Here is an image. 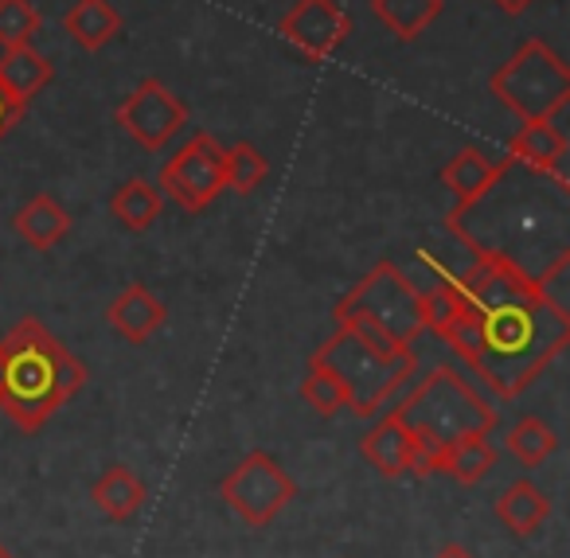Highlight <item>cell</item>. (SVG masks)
<instances>
[{
    "label": "cell",
    "mask_w": 570,
    "mask_h": 558,
    "mask_svg": "<svg viewBox=\"0 0 570 558\" xmlns=\"http://www.w3.org/2000/svg\"><path fill=\"white\" fill-rule=\"evenodd\" d=\"M473 266L450 274L473 309L476 347L469 368L500 399H515L570 344V316L539 297L535 277L523 274L515 258L484 246H473Z\"/></svg>",
    "instance_id": "1"
},
{
    "label": "cell",
    "mask_w": 570,
    "mask_h": 558,
    "mask_svg": "<svg viewBox=\"0 0 570 558\" xmlns=\"http://www.w3.org/2000/svg\"><path fill=\"white\" fill-rule=\"evenodd\" d=\"M0 355H4L0 410L20 433H40L87 386V363L71 355V347L36 316H24L17 329L0 336Z\"/></svg>",
    "instance_id": "2"
},
{
    "label": "cell",
    "mask_w": 570,
    "mask_h": 558,
    "mask_svg": "<svg viewBox=\"0 0 570 558\" xmlns=\"http://www.w3.org/2000/svg\"><path fill=\"white\" fill-rule=\"evenodd\" d=\"M336 324L352 336L364 340L372 352L387 360L414 355V340L426 332L422 324V305L414 282L395 266V262H375L372 274L360 277L333 309Z\"/></svg>",
    "instance_id": "3"
},
{
    "label": "cell",
    "mask_w": 570,
    "mask_h": 558,
    "mask_svg": "<svg viewBox=\"0 0 570 558\" xmlns=\"http://www.w3.org/2000/svg\"><path fill=\"white\" fill-rule=\"evenodd\" d=\"M391 410L411 430L434 438L438 446H445V441L465 430L492 433V425H497V407L473 383H465V375H458V368H434Z\"/></svg>",
    "instance_id": "4"
},
{
    "label": "cell",
    "mask_w": 570,
    "mask_h": 558,
    "mask_svg": "<svg viewBox=\"0 0 570 558\" xmlns=\"http://www.w3.org/2000/svg\"><path fill=\"white\" fill-rule=\"evenodd\" d=\"M489 90L520 121H554L570 102V71L543 40H523L489 79Z\"/></svg>",
    "instance_id": "5"
},
{
    "label": "cell",
    "mask_w": 570,
    "mask_h": 558,
    "mask_svg": "<svg viewBox=\"0 0 570 558\" xmlns=\"http://www.w3.org/2000/svg\"><path fill=\"white\" fill-rule=\"evenodd\" d=\"M309 363H325L348 386V407L356 410L360 418H375L383 414V402L395 399L399 386H406V379L419 368V355H403V360H387V355L372 352L360 336H352L348 329L336 324L333 340L313 352Z\"/></svg>",
    "instance_id": "6"
},
{
    "label": "cell",
    "mask_w": 570,
    "mask_h": 558,
    "mask_svg": "<svg viewBox=\"0 0 570 558\" xmlns=\"http://www.w3.org/2000/svg\"><path fill=\"white\" fill-rule=\"evenodd\" d=\"M219 496L246 527L262 531V527H269L289 508V500L297 496V484H294V477L282 469V461H277L274 453L250 449V453L219 480Z\"/></svg>",
    "instance_id": "7"
},
{
    "label": "cell",
    "mask_w": 570,
    "mask_h": 558,
    "mask_svg": "<svg viewBox=\"0 0 570 558\" xmlns=\"http://www.w3.org/2000/svg\"><path fill=\"white\" fill-rule=\"evenodd\" d=\"M157 188H165V196L173 204H180L188 215H199L227 192L223 184V145L215 141L207 129L191 134L173 157L160 165Z\"/></svg>",
    "instance_id": "8"
},
{
    "label": "cell",
    "mask_w": 570,
    "mask_h": 558,
    "mask_svg": "<svg viewBox=\"0 0 570 558\" xmlns=\"http://www.w3.org/2000/svg\"><path fill=\"white\" fill-rule=\"evenodd\" d=\"M114 121H118L121 134L134 137L145 153H160L184 126H188V106H184L180 95H173L160 79H141L121 98V106L114 110Z\"/></svg>",
    "instance_id": "9"
},
{
    "label": "cell",
    "mask_w": 570,
    "mask_h": 558,
    "mask_svg": "<svg viewBox=\"0 0 570 558\" xmlns=\"http://www.w3.org/2000/svg\"><path fill=\"white\" fill-rule=\"evenodd\" d=\"M282 40L309 63H325L336 56L352 32V17L336 4V0H297L294 9L285 12L277 25Z\"/></svg>",
    "instance_id": "10"
},
{
    "label": "cell",
    "mask_w": 570,
    "mask_h": 558,
    "mask_svg": "<svg viewBox=\"0 0 570 558\" xmlns=\"http://www.w3.org/2000/svg\"><path fill=\"white\" fill-rule=\"evenodd\" d=\"M512 165H515L512 157L489 160L481 149H461L458 157L438 173V180L453 192V212L445 215V223L458 227V223L465 219V215L473 212V207L481 204V199L489 196V192L497 188L508 173H512Z\"/></svg>",
    "instance_id": "11"
},
{
    "label": "cell",
    "mask_w": 570,
    "mask_h": 558,
    "mask_svg": "<svg viewBox=\"0 0 570 558\" xmlns=\"http://www.w3.org/2000/svg\"><path fill=\"white\" fill-rule=\"evenodd\" d=\"M567 153L570 141L554 121H523L508 141V157L523 165L539 180H551L567 196Z\"/></svg>",
    "instance_id": "12"
},
{
    "label": "cell",
    "mask_w": 570,
    "mask_h": 558,
    "mask_svg": "<svg viewBox=\"0 0 570 558\" xmlns=\"http://www.w3.org/2000/svg\"><path fill=\"white\" fill-rule=\"evenodd\" d=\"M106 321H110V329L118 332L121 340H129V344H149V340L165 329L168 309H165V301L149 290V285L134 282L110 301Z\"/></svg>",
    "instance_id": "13"
},
{
    "label": "cell",
    "mask_w": 570,
    "mask_h": 558,
    "mask_svg": "<svg viewBox=\"0 0 570 558\" xmlns=\"http://www.w3.org/2000/svg\"><path fill=\"white\" fill-rule=\"evenodd\" d=\"M360 453H364V461L372 464L375 472H383V477H391V480L406 477V472H411V453H414V430L395 410H387V414L375 418L372 430L360 438Z\"/></svg>",
    "instance_id": "14"
},
{
    "label": "cell",
    "mask_w": 570,
    "mask_h": 558,
    "mask_svg": "<svg viewBox=\"0 0 570 558\" xmlns=\"http://www.w3.org/2000/svg\"><path fill=\"white\" fill-rule=\"evenodd\" d=\"M492 511H497V523L504 531H512L515 539H528V535H535L551 519V496L535 480H515V484H508L497 496Z\"/></svg>",
    "instance_id": "15"
},
{
    "label": "cell",
    "mask_w": 570,
    "mask_h": 558,
    "mask_svg": "<svg viewBox=\"0 0 570 558\" xmlns=\"http://www.w3.org/2000/svg\"><path fill=\"white\" fill-rule=\"evenodd\" d=\"M56 79V67H51L48 56L28 43V48H4L0 51V90L12 98V102L28 106L40 90L51 87Z\"/></svg>",
    "instance_id": "16"
},
{
    "label": "cell",
    "mask_w": 570,
    "mask_h": 558,
    "mask_svg": "<svg viewBox=\"0 0 570 558\" xmlns=\"http://www.w3.org/2000/svg\"><path fill=\"white\" fill-rule=\"evenodd\" d=\"M90 500H95V508L102 511L106 519H114V523H129V519L149 503V488H145V480L137 477L134 469H126V464H110V469L90 484Z\"/></svg>",
    "instance_id": "17"
},
{
    "label": "cell",
    "mask_w": 570,
    "mask_h": 558,
    "mask_svg": "<svg viewBox=\"0 0 570 558\" xmlns=\"http://www.w3.org/2000/svg\"><path fill=\"white\" fill-rule=\"evenodd\" d=\"M12 231H17L32 251H56L67 238V231H71V215H67V207L59 204L51 192H40V196H32L12 215Z\"/></svg>",
    "instance_id": "18"
},
{
    "label": "cell",
    "mask_w": 570,
    "mask_h": 558,
    "mask_svg": "<svg viewBox=\"0 0 570 558\" xmlns=\"http://www.w3.org/2000/svg\"><path fill=\"white\" fill-rule=\"evenodd\" d=\"M497 464V449H492L484 430H465L458 438H450L438 453V472L453 477L458 484H476L484 480Z\"/></svg>",
    "instance_id": "19"
},
{
    "label": "cell",
    "mask_w": 570,
    "mask_h": 558,
    "mask_svg": "<svg viewBox=\"0 0 570 558\" xmlns=\"http://www.w3.org/2000/svg\"><path fill=\"white\" fill-rule=\"evenodd\" d=\"M121 12L110 0H75L63 12V32L79 43L82 51H102L121 36Z\"/></svg>",
    "instance_id": "20"
},
{
    "label": "cell",
    "mask_w": 570,
    "mask_h": 558,
    "mask_svg": "<svg viewBox=\"0 0 570 558\" xmlns=\"http://www.w3.org/2000/svg\"><path fill=\"white\" fill-rule=\"evenodd\" d=\"M160 207H165L160 188L149 180H141V176L118 184L114 196H110V215L129 231V235H145V231H153V223L160 219Z\"/></svg>",
    "instance_id": "21"
},
{
    "label": "cell",
    "mask_w": 570,
    "mask_h": 558,
    "mask_svg": "<svg viewBox=\"0 0 570 558\" xmlns=\"http://www.w3.org/2000/svg\"><path fill=\"white\" fill-rule=\"evenodd\" d=\"M445 0H372V12L399 43H414L438 17Z\"/></svg>",
    "instance_id": "22"
},
{
    "label": "cell",
    "mask_w": 570,
    "mask_h": 558,
    "mask_svg": "<svg viewBox=\"0 0 570 558\" xmlns=\"http://www.w3.org/2000/svg\"><path fill=\"white\" fill-rule=\"evenodd\" d=\"M504 446H508V453L523 464V469H539V464L551 461L554 449H559V433H554V425H547L543 418L523 414L520 422L508 430Z\"/></svg>",
    "instance_id": "23"
},
{
    "label": "cell",
    "mask_w": 570,
    "mask_h": 558,
    "mask_svg": "<svg viewBox=\"0 0 570 558\" xmlns=\"http://www.w3.org/2000/svg\"><path fill=\"white\" fill-rule=\"evenodd\" d=\"M269 176V160L258 145L250 141H235L230 149H223V184L238 196H254V192L266 184Z\"/></svg>",
    "instance_id": "24"
},
{
    "label": "cell",
    "mask_w": 570,
    "mask_h": 558,
    "mask_svg": "<svg viewBox=\"0 0 570 558\" xmlns=\"http://www.w3.org/2000/svg\"><path fill=\"white\" fill-rule=\"evenodd\" d=\"M302 399L309 402V410L321 418L341 414V410H348V402H352L344 379L336 375L333 368H325V363H309V375L302 379Z\"/></svg>",
    "instance_id": "25"
},
{
    "label": "cell",
    "mask_w": 570,
    "mask_h": 558,
    "mask_svg": "<svg viewBox=\"0 0 570 558\" xmlns=\"http://www.w3.org/2000/svg\"><path fill=\"white\" fill-rule=\"evenodd\" d=\"M43 17L36 12L32 0H0V51L28 48L40 36Z\"/></svg>",
    "instance_id": "26"
},
{
    "label": "cell",
    "mask_w": 570,
    "mask_h": 558,
    "mask_svg": "<svg viewBox=\"0 0 570 558\" xmlns=\"http://www.w3.org/2000/svg\"><path fill=\"white\" fill-rule=\"evenodd\" d=\"M567 277H570V251H559V258L547 266V274L535 277V290L554 313L570 316V297H567Z\"/></svg>",
    "instance_id": "27"
},
{
    "label": "cell",
    "mask_w": 570,
    "mask_h": 558,
    "mask_svg": "<svg viewBox=\"0 0 570 558\" xmlns=\"http://www.w3.org/2000/svg\"><path fill=\"white\" fill-rule=\"evenodd\" d=\"M20 118H24V106L12 102V98L0 90V141H4V137H9L12 129L20 126Z\"/></svg>",
    "instance_id": "28"
},
{
    "label": "cell",
    "mask_w": 570,
    "mask_h": 558,
    "mask_svg": "<svg viewBox=\"0 0 570 558\" xmlns=\"http://www.w3.org/2000/svg\"><path fill=\"white\" fill-rule=\"evenodd\" d=\"M531 4H535V0H497V9L504 12V17H523Z\"/></svg>",
    "instance_id": "29"
},
{
    "label": "cell",
    "mask_w": 570,
    "mask_h": 558,
    "mask_svg": "<svg viewBox=\"0 0 570 558\" xmlns=\"http://www.w3.org/2000/svg\"><path fill=\"white\" fill-rule=\"evenodd\" d=\"M434 558H476V555L469 547H461V542H450V547H442Z\"/></svg>",
    "instance_id": "30"
},
{
    "label": "cell",
    "mask_w": 570,
    "mask_h": 558,
    "mask_svg": "<svg viewBox=\"0 0 570 558\" xmlns=\"http://www.w3.org/2000/svg\"><path fill=\"white\" fill-rule=\"evenodd\" d=\"M0 394H4V355H0Z\"/></svg>",
    "instance_id": "31"
},
{
    "label": "cell",
    "mask_w": 570,
    "mask_h": 558,
    "mask_svg": "<svg viewBox=\"0 0 570 558\" xmlns=\"http://www.w3.org/2000/svg\"><path fill=\"white\" fill-rule=\"evenodd\" d=\"M0 558H17V555H12V550L4 547V542H0Z\"/></svg>",
    "instance_id": "32"
}]
</instances>
